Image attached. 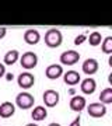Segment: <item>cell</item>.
I'll return each mask as SVG.
<instances>
[{"label":"cell","mask_w":112,"mask_h":126,"mask_svg":"<svg viewBox=\"0 0 112 126\" xmlns=\"http://www.w3.org/2000/svg\"><path fill=\"white\" fill-rule=\"evenodd\" d=\"M44 39H45V45L48 48H59L63 42V35L60 32V30L50 28V30H48L45 32Z\"/></svg>","instance_id":"obj_1"},{"label":"cell","mask_w":112,"mask_h":126,"mask_svg":"<svg viewBox=\"0 0 112 126\" xmlns=\"http://www.w3.org/2000/svg\"><path fill=\"white\" fill-rule=\"evenodd\" d=\"M34 104H35V98L30 93H20L16 97V105L20 109H31Z\"/></svg>","instance_id":"obj_2"},{"label":"cell","mask_w":112,"mask_h":126,"mask_svg":"<svg viewBox=\"0 0 112 126\" xmlns=\"http://www.w3.org/2000/svg\"><path fill=\"white\" fill-rule=\"evenodd\" d=\"M20 63H21L22 69L31 70V69H34L36 64H38V56H36V53L28 50V52H25V53H22V56L20 58Z\"/></svg>","instance_id":"obj_3"},{"label":"cell","mask_w":112,"mask_h":126,"mask_svg":"<svg viewBox=\"0 0 112 126\" xmlns=\"http://www.w3.org/2000/svg\"><path fill=\"white\" fill-rule=\"evenodd\" d=\"M17 84L22 90H30L35 84V76L30 72H22L17 77Z\"/></svg>","instance_id":"obj_4"},{"label":"cell","mask_w":112,"mask_h":126,"mask_svg":"<svg viewBox=\"0 0 112 126\" xmlns=\"http://www.w3.org/2000/svg\"><path fill=\"white\" fill-rule=\"evenodd\" d=\"M42 99H44L45 107H48V108H55V107L59 104V101H60V94H59L56 90L49 88V90L44 91V97H42Z\"/></svg>","instance_id":"obj_5"},{"label":"cell","mask_w":112,"mask_h":126,"mask_svg":"<svg viewBox=\"0 0 112 126\" xmlns=\"http://www.w3.org/2000/svg\"><path fill=\"white\" fill-rule=\"evenodd\" d=\"M59 59H60V63L64 64V66H73L80 60V53L74 49H69V50H64Z\"/></svg>","instance_id":"obj_6"},{"label":"cell","mask_w":112,"mask_h":126,"mask_svg":"<svg viewBox=\"0 0 112 126\" xmlns=\"http://www.w3.org/2000/svg\"><path fill=\"white\" fill-rule=\"evenodd\" d=\"M87 112L91 118H95V119H99L107 115V105H104L101 102H93L87 107Z\"/></svg>","instance_id":"obj_7"},{"label":"cell","mask_w":112,"mask_h":126,"mask_svg":"<svg viewBox=\"0 0 112 126\" xmlns=\"http://www.w3.org/2000/svg\"><path fill=\"white\" fill-rule=\"evenodd\" d=\"M69 107H70L72 111L80 113L81 111H84L85 107H87V99H85V97H83V95H73L72 99H70V102H69Z\"/></svg>","instance_id":"obj_8"},{"label":"cell","mask_w":112,"mask_h":126,"mask_svg":"<svg viewBox=\"0 0 112 126\" xmlns=\"http://www.w3.org/2000/svg\"><path fill=\"white\" fill-rule=\"evenodd\" d=\"M98 67H99V64H98V62H97V59H94V58L85 59L84 62H83V64H81V70H83L87 76L95 74V73L98 72Z\"/></svg>","instance_id":"obj_9"},{"label":"cell","mask_w":112,"mask_h":126,"mask_svg":"<svg viewBox=\"0 0 112 126\" xmlns=\"http://www.w3.org/2000/svg\"><path fill=\"white\" fill-rule=\"evenodd\" d=\"M45 76L48 77L49 80H56V79H59V77H62L63 76L62 64H56V63L49 64L48 67L45 69Z\"/></svg>","instance_id":"obj_10"},{"label":"cell","mask_w":112,"mask_h":126,"mask_svg":"<svg viewBox=\"0 0 112 126\" xmlns=\"http://www.w3.org/2000/svg\"><path fill=\"white\" fill-rule=\"evenodd\" d=\"M63 81L67 86L74 87L81 81V77L79 74V72H76V70H67L66 73H63Z\"/></svg>","instance_id":"obj_11"},{"label":"cell","mask_w":112,"mask_h":126,"mask_svg":"<svg viewBox=\"0 0 112 126\" xmlns=\"http://www.w3.org/2000/svg\"><path fill=\"white\" fill-rule=\"evenodd\" d=\"M22 38H24V41H25V44H28V45H36V44L41 41V34H39L38 30L30 28V30H27V31L24 32Z\"/></svg>","instance_id":"obj_12"},{"label":"cell","mask_w":112,"mask_h":126,"mask_svg":"<svg viewBox=\"0 0 112 126\" xmlns=\"http://www.w3.org/2000/svg\"><path fill=\"white\" fill-rule=\"evenodd\" d=\"M80 90H81V93H84L85 95H91L95 90H97V83H95L94 79L87 77V79H84L83 81H80Z\"/></svg>","instance_id":"obj_13"},{"label":"cell","mask_w":112,"mask_h":126,"mask_svg":"<svg viewBox=\"0 0 112 126\" xmlns=\"http://www.w3.org/2000/svg\"><path fill=\"white\" fill-rule=\"evenodd\" d=\"M16 112V105L13 102H9V101H6V102L0 104V118H3V119H9L11 118Z\"/></svg>","instance_id":"obj_14"},{"label":"cell","mask_w":112,"mask_h":126,"mask_svg":"<svg viewBox=\"0 0 112 126\" xmlns=\"http://www.w3.org/2000/svg\"><path fill=\"white\" fill-rule=\"evenodd\" d=\"M46 116H48V111H46V108H45V107H42V105L35 107V108L32 109V112H31V118L35 122L44 121V119H46Z\"/></svg>","instance_id":"obj_15"},{"label":"cell","mask_w":112,"mask_h":126,"mask_svg":"<svg viewBox=\"0 0 112 126\" xmlns=\"http://www.w3.org/2000/svg\"><path fill=\"white\" fill-rule=\"evenodd\" d=\"M3 60H4V64L13 66L17 60H20V52H18L17 49H11V50H9V52H6Z\"/></svg>","instance_id":"obj_16"},{"label":"cell","mask_w":112,"mask_h":126,"mask_svg":"<svg viewBox=\"0 0 112 126\" xmlns=\"http://www.w3.org/2000/svg\"><path fill=\"white\" fill-rule=\"evenodd\" d=\"M99 101H101V104H104V105L112 102V88L111 87H107V88H104V90L101 91V94H99Z\"/></svg>","instance_id":"obj_17"},{"label":"cell","mask_w":112,"mask_h":126,"mask_svg":"<svg viewBox=\"0 0 112 126\" xmlns=\"http://www.w3.org/2000/svg\"><path fill=\"white\" fill-rule=\"evenodd\" d=\"M102 35H101V32L98 31H94L90 34V36H87V41L90 42V45L91 46H98L101 45V42H102Z\"/></svg>","instance_id":"obj_18"},{"label":"cell","mask_w":112,"mask_h":126,"mask_svg":"<svg viewBox=\"0 0 112 126\" xmlns=\"http://www.w3.org/2000/svg\"><path fill=\"white\" fill-rule=\"evenodd\" d=\"M101 50L107 55L112 53V36H105L102 39V42H101Z\"/></svg>","instance_id":"obj_19"},{"label":"cell","mask_w":112,"mask_h":126,"mask_svg":"<svg viewBox=\"0 0 112 126\" xmlns=\"http://www.w3.org/2000/svg\"><path fill=\"white\" fill-rule=\"evenodd\" d=\"M85 41H87V35L80 34V35H77L76 38H74V45L79 46V45H81V44H84Z\"/></svg>","instance_id":"obj_20"},{"label":"cell","mask_w":112,"mask_h":126,"mask_svg":"<svg viewBox=\"0 0 112 126\" xmlns=\"http://www.w3.org/2000/svg\"><path fill=\"white\" fill-rule=\"evenodd\" d=\"M80 123H81V116H80V115H77L76 119H74V121H73L69 126H80Z\"/></svg>","instance_id":"obj_21"},{"label":"cell","mask_w":112,"mask_h":126,"mask_svg":"<svg viewBox=\"0 0 112 126\" xmlns=\"http://www.w3.org/2000/svg\"><path fill=\"white\" fill-rule=\"evenodd\" d=\"M7 34V28L6 27H0V39H3Z\"/></svg>","instance_id":"obj_22"},{"label":"cell","mask_w":112,"mask_h":126,"mask_svg":"<svg viewBox=\"0 0 112 126\" xmlns=\"http://www.w3.org/2000/svg\"><path fill=\"white\" fill-rule=\"evenodd\" d=\"M6 74V67H4V63H0V79L4 77Z\"/></svg>","instance_id":"obj_23"},{"label":"cell","mask_w":112,"mask_h":126,"mask_svg":"<svg viewBox=\"0 0 112 126\" xmlns=\"http://www.w3.org/2000/svg\"><path fill=\"white\" fill-rule=\"evenodd\" d=\"M4 76H6V80H7V81H11L14 79L13 73H7V74H4Z\"/></svg>","instance_id":"obj_24"},{"label":"cell","mask_w":112,"mask_h":126,"mask_svg":"<svg viewBox=\"0 0 112 126\" xmlns=\"http://www.w3.org/2000/svg\"><path fill=\"white\" fill-rule=\"evenodd\" d=\"M69 94H70V95H76V91H74V88H70V90H69Z\"/></svg>","instance_id":"obj_25"},{"label":"cell","mask_w":112,"mask_h":126,"mask_svg":"<svg viewBox=\"0 0 112 126\" xmlns=\"http://www.w3.org/2000/svg\"><path fill=\"white\" fill-rule=\"evenodd\" d=\"M48 126H60V123H56V122H52V123H49Z\"/></svg>","instance_id":"obj_26"},{"label":"cell","mask_w":112,"mask_h":126,"mask_svg":"<svg viewBox=\"0 0 112 126\" xmlns=\"http://www.w3.org/2000/svg\"><path fill=\"white\" fill-rule=\"evenodd\" d=\"M25 126H38V125H36L35 122H32V123H27V125H25Z\"/></svg>","instance_id":"obj_27"}]
</instances>
